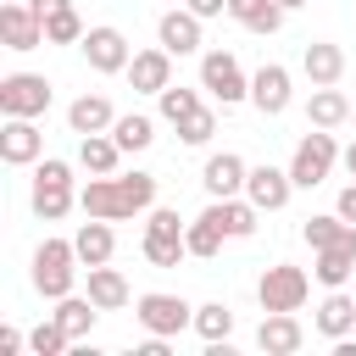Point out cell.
Segmentation results:
<instances>
[{
	"label": "cell",
	"instance_id": "1",
	"mask_svg": "<svg viewBox=\"0 0 356 356\" xmlns=\"http://www.w3.org/2000/svg\"><path fill=\"white\" fill-rule=\"evenodd\" d=\"M78 206H83V217H106V222L139 217V211L156 206V172H106V178H89L78 189Z\"/></svg>",
	"mask_w": 356,
	"mask_h": 356
},
{
	"label": "cell",
	"instance_id": "2",
	"mask_svg": "<svg viewBox=\"0 0 356 356\" xmlns=\"http://www.w3.org/2000/svg\"><path fill=\"white\" fill-rule=\"evenodd\" d=\"M28 206H33V217H44V222H61V217L78 206V189H72V167H67L61 156H44V161L33 167V189H28Z\"/></svg>",
	"mask_w": 356,
	"mask_h": 356
},
{
	"label": "cell",
	"instance_id": "3",
	"mask_svg": "<svg viewBox=\"0 0 356 356\" xmlns=\"http://www.w3.org/2000/svg\"><path fill=\"white\" fill-rule=\"evenodd\" d=\"M72 284H78V245L72 239H44L33 250V289L44 300H61V295H72Z\"/></svg>",
	"mask_w": 356,
	"mask_h": 356
},
{
	"label": "cell",
	"instance_id": "4",
	"mask_svg": "<svg viewBox=\"0 0 356 356\" xmlns=\"http://www.w3.org/2000/svg\"><path fill=\"white\" fill-rule=\"evenodd\" d=\"M184 217L172 206H150V222H145V261L150 267H178L189 256V239H184Z\"/></svg>",
	"mask_w": 356,
	"mask_h": 356
},
{
	"label": "cell",
	"instance_id": "5",
	"mask_svg": "<svg viewBox=\"0 0 356 356\" xmlns=\"http://www.w3.org/2000/svg\"><path fill=\"white\" fill-rule=\"evenodd\" d=\"M134 317L145 334H161V339H178L184 328H195V306L184 295H167V289H150L134 300Z\"/></svg>",
	"mask_w": 356,
	"mask_h": 356
},
{
	"label": "cell",
	"instance_id": "6",
	"mask_svg": "<svg viewBox=\"0 0 356 356\" xmlns=\"http://www.w3.org/2000/svg\"><path fill=\"white\" fill-rule=\"evenodd\" d=\"M334 161H339V145H334L328 128L300 134V145H295V156H289V178H295V189H317V184L334 172Z\"/></svg>",
	"mask_w": 356,
	"mask_h": 356
},
{
	"label": "cell",
	"instance_id": "7",
	"mask_svg": "<svg viewBox=\"0 0 356 356\" xmlns=\"http://www.w3.org/2000/svg\"><path fill=\"white\" fill-rule=\"evenodd\" d=\"M306 295H312V278H306V267H295V261H273V267L261 273V284H256L261 312H300Z\"/></svg>",
	"mask_w": 356,
	"mask_h": 356
},
{
	"label": "cell",
	"instance_id": "8",
	"mask_svg": "<svg viewBox=\"0 0 356 356\" xmlns=\"http://www.w3.org/2000/svg\"><path fill=\"white\" fill-rule=\"evenodd\" d=\"M200 89H206L211 100H222V106L250 100V78L239 72L234 50H200Z\"/></svg>",
	"mask_w": 356,
	"mask_h": 356
},
{
	"label": "cell",
	"instance_id": "9",
	"mask_svg": "<svg viewBox=\"0 0 356 356\" xmlns=\"http://www.w3.org/2000/svg\"><path fill=\"white\" fill-rule=\"evenodd\" d=\"M56 100V89L44 83V72H6L0 78V117H44Z\"/></svg>",
	"mask_w": 356,
	"mask_h": 356
},
{
	"label": "cell",
	"instance_id": "10",
	"mask_svg": "<svg viewBox=\"0 0 356 356\" xmlns=\"http://www.w3.org/2000/svg\"><path fill=\"white\" fill-rule=\"evenodd\" d=\"M78 50H83V61H89L95 72H128V61H134V50H128V39H122V28H111V22H100V28H89Z\"/></svg>",
	"mask_w": 356,
	"mask_h": 356
},
{
	"label": "cell",
	"instance_id": "11",
	"mask_svg": "<svg viewBox=\"0 0 356 356\" xmlns=\"http://www.w3.org/2000/svg\"><path fill=\"white\" fill-rule=\"evenodd\" d=\"M0 39H6V50H17V56L44 44V22L33 17L28 0H0Z\"/></svg>",
	"mask_w": 356,
	"mask_h": 356
},
{
	"label": "cell",
	"instance_id": "12",
	"mask_svg": "<svg viewBox=\"0 0 356 356\" xmlns=\"http://www.w3.org/2000/svg\"><path fill=\"white\" fill-rule=\"evenodd\" d=\"M156 44L161 50H172V56H200V17L189 11V6H172V11H161V22H156Z\"/></svg>",
	"mask_w": 356,
	"mask_h": 356
},
{
	"label": "cell",
	"instance_id": "13",
	"mask_svg": "<svg viewBox=\"0 0 356 356\" xmlns=\"http://www.w3.org/2000/svg\"><path fill=\"white\" fill-rule=\"evenodd\" d=\"M289 100H295V89H289V67H278V61L256 67V78H250V106H256L261 117H284Z\"/></svg>",
	"mask_w": 356,
	"mask_h": 356
},
{
	"label": "cell",
	"instance_id": "14",
	"mask_svg": "<svg viewBox=\"0 0 356 356\" xmlns=\"http://www.w3.org/2000/svg\"><path fill=\"white\" fill-rule=\"evenodd\" d=\"M44 156V134L33 128V117H6L0 128V161L6 167H33Z\"/></svg>",
	"mask_w": 356,
	"mask_h": 356
},
{
	"label": "cell",
	"instance_id": "15",
	"mask_svg": "<svg viewBox=\"0 0 356 356\" xmlns=\"http://www.w3.org/2000/svg\"><path fill=\"white\" fill-rule=\"evenodd\" d=\"M245 178H250V167H245V156H234V150H217V156H206V167H200V189H206L211 200L245 195Z\"/></svg>",
	"mask_w": 356,
	"mask_h": 356
},
{
	"label": "cell",
	"instance_id": "16",
	"mask_svg": "<svg viewBox=\"0 0 356 356\" xmlns=\"http://www.w3.org/2000/svg\"><path fill=\"white\" fill-rule=\"evenodd\" d=\"M245 195H250V206H261V211H284V206H289V195H295V178H289V167L261 161V167H250Z\"/></svg>",
	"mask_w": 356,
	"mask_h": 356
},
{
	"label": "cell",
	"instance_id": "17",
	"mask_svg": "<svg viewBox=\"0 0 356 356\" xmlns=\"http://www.w3.org/2000/svg\"><path fill=\"white\" fill-rule=\"evenodd\" d=\"M128 83H134V95H161V89L172 83V50H161V44L134 50V61H128Z\"/></svg>",
	"mask_w": 356,
	"mask_h": 356
},
{
	"label": "cell",
	"instance_id": "18",
	"mask_svg": "<svg viewBox=\"0 0 356 356\" xmlns=\"http://www.w3.org/2000/svg\"><path fill=\"white\" fill-rule=\"evenodd\" d=\"M256 345H261L267 356H295V350L306 345V328H300L295 312H267L261 328H256Z\"/></svg>",
	"mask_w": 356,
	"mask_h": 356
},
{
	"label": "cell",
	"instance_id": "19",
	"mask_svg": "<svg viewBox=\"0 0 356 356\" xmlns=\"http://www.w3.org/2000/svg\"><path fill=\"white\" fill-rule=\"evenodd\" d=\"M356 273V228L339 239V245H328V250H317V261H312V278L323 284V289H345V278Z\"/></svg>",
	"mask_w": 356,
	"mask_h": 356
},
{
	"label": "cell",
	"instance_id": "20",
	"mask_svg": "<svg viewBox=\"0 0 356 356\" xmlns=\"http://www.w3.org/2000/svg\"><path fill=\"white\" fill-rule=\"evenodd\" d=\"M206 217H211L228 239H250V234H256L261 206H250V195H228V200H211V206H206Z\"/></svg>",
	"mask_w": 356,
	"mask_h": 356
},
{
	"label": "cell",
	"instance_id": "21",
	"mask_svg": "<svg viewBox=\"0 0 356 356\" xmlns=\"http://www.w3.org/2000/svg\"><path fill=\"white\" fill-rule=\"evenodd\" d=\"M300 72L312 78V89H317V83H339V78H345V50L328 44V39H312V44L300 50Z\"/></svg>",
	"mask_w": 356,
	"mask_h": 356
},
{
	"label": "cell",
	"instance_id": "22",
	"mask_svg": "<svg viewBox=\"0 0 356 356\" xmlns=\"http://www.w3.org/2000/svg\"><path fill=\"white\" fill-rule=\"evenodd\" d=\"M117 161H122V145L111 139V128H106V134H78V167H83L89 178L117 172Z\"/></svg>",
	"mask_w": 356,
	"mask_h": 356
},
{
	"label": "cell",
	"instance_id": "23",
	"mask_svg": "<svg viewBox=\"0 0 356 356\" xmlns=\"http://www.w3.org/2000/svg\"><path fill=\"white\" fill-rule=\"evenodd\" d=\"M89 300H95L100 312H122V306L134 300V289H128V278H122L111 261H100V267H89Z\"/></svg>",
	"mask_w": 356,
	"mask_h": 356
},
{
	"label": "cell",
	"instance_id": "24",
	"mask_svg": "<svg viewBox=\"0 0 356 356\" xmlns=\"http://www.w3.org/2000/svg\"><path fill=\"white\" fill-rule=\"evenodd\" d=\"M317 334H323V339L356 334V300H350L345 289H328V295H323V306H317Z\"/></svg>",
	"mask_w": 356,
	"mask_h": 356
},
{
	"label": "cell",
	"instance_id": "25",
	"mask_svg": "<svg viewBox=\"0 0 356 356\" xmlns=\"http://www.w3.org/2000/svg\"><path fill=\"white\" fill-rule=\"evenodd\" d=\"M111 122H117V111H111L106 95H78V100L67 106V128H72V134H106Z\"/></svg>",
	"mask_w": 356,
	"mask_h": 356
},
{
	"label": "cell",
	"instance_id": "26",
	"mask_svg": "<svg viewBox=\"0 0 356 356\" xmlns=\"http://www.w3.org/2000/svg\"><path fill=\"white\" fill-rule=\"evenodd\" d=\"M72 245H78V261H83V267H100V261H111L117 234H111V222H106V217H89V222L72 234Z\"/></svg>",
	"mask_w": 356,
	"mask_h": 356
},
{
	"label": "cell",
	"instance_id": "27",
	"mask_svg": "<svg viewBox=\"0 0 356 356\" xmlns=\"http://www.w3.org/2000/svg\"><path fill=\"white\" fill-rule=\"evenodd\" d=\"M228 17H234L239 28H250V33H278L289 11H284L278 0H228Z\"/></svg>",
	"mask_w": 356,
	"mask_h": 356
},
{
	"label": "cell",
	"instance_id": "28",
	"mask_svg": "<svg viewBox=\"0 0 356 356\" xmlns=\"http://www.w3.org/2000/svg\"><path fill=\"white\" fill-rule=\"evenodd\" d=\"M306 122H312V128H339V122H350V100H345L334 83H317L312 100H306Z\"/></svg>",
	"mask_w": 356,
	"mask_h": 356
},
{
	"label": "cell",
	"instance_id": "29",
	"mask_svg": "<svg viewBox=\"0 0 356 356\" xmlns=\"http://www.w3.org/2000/svg\"><path fill=\"white\" fill-rule=\"evenodd\" d=\"M50 317H56V323L67 328V339H89V328H95V317H100V306H95L89 295H61Z\"/></svg>",
	"mask_w": 356,
	"mask_h": 356
},
{
	"label": "cell",
	"instance_id": "30",
	"mask_svg": "<svg viewBox=\"0 0 356 356\" xmlns=\"http://www.w3.org/2000/svg\"><path fill=\"white\" fill-rule=\"evenodd\" d=\"M111 139L122 145V156H134V150H150V139H156V122H150L145 111H128V117H117V122H111Z\"/></svg>",
	"mask_w": 356,
	"mask_h": 356
},
{
	"label": "cell",
	"instance_id": "31",
	"mask_svg": "<svg viewBox=\"0 0 356 356\" xmlns=\"http://www.w3.org/2000/svg\"><path fill=\"white\" fill-rule=\"evenodd\" d=\"M350 228H356V222H345L339 211H323V217H306V222H300V239H306L312 250H328V245H339Z\"/></svg>",
	"mask_w": 356,
	"mask_h": 356
},
{
	"label": "cell",
	"instance_id": "32",
	"mask_svg": "<svg viewBox=\"0 0 356 356\" xmlns=\"http://www.w3.org/2000/svg\"><path fill=\"white\" fill-rule=\"evenodd\" d=\"M195 334H200L206 345H228V334H234V312H228L222 300L195 306Z\"/></svg>",
	"mask_w": 356,
	"mask_h": 356
},
{
	"label": "cell",
	"instance_id": "33",
	"mask_svg": "<svg viewBox=\"0 0 356 356\" xmlns=\"http://www.w3.org/2000/svg\"><path fill=\"white\" fill-rule=\"evenodd\" d=\"M156 106H161V117H167V122L178 128L184 117H195V111H200V89H184V83H167V89L156 95Z\"/></svg>",
	"mask_w": 356,
	"mask_h": 356
},
{
	"label": "cell",
	"instance_id": "34",
	"mask_svg": "<svg viewBox=\"0 0 356 356\" xmlns=\"http://www.w3.org/2000/svg\"><path fill=\"white\" fill-rule=\"evenodd\" d=\"M184 239H189V256H200V261H211V256L222 250V239H228V234H222V228H217V222H211V217L200 211V217H195V222L184 228Z\"/></svg>",
	"mask_w": 356,
	"mask_h": 356
},
{
	"label": "cell",
	"instance_id": "35",
	"mask_svg": "<svg viewBox=\"0 0 356 356\" xmlns=\"http://www.w3.org/2000/svg\"><path fill=\"white\" fill-rule=\"evenodd\" d=\"M83 17H78V6H67V11H56V17H44V44H83Z\"/></svg>",
	"mask_w": 356,
	"mask_h": 356
},
{
	"label": "cell",
	"instance_id": "36",
	"mask_svg": "<svg viewBox=\"0 0 356 356\" xmlns=\"http://www.w3.org/2000/svg\"><path fill=\"white\" fill-rule=\"evenodd\" d=\"M67 345H72V339H67V328H61L56 317H44V323L28 334V350H33V356H61Z\"/></svg>",
	"mask_w": 356,
	"mask_h": 356
},
{
	"label": "cell",
	"instance_id": "37",
	"mask_svg": "<svg viewBox=\"0 0 356 356\" xmlns=\"http://www.w3.org/2000/svg\"><path fill=\"white\" fill-rule=\"evenodd\" d=\"M211 134H217V111H206V106H200L195 117H184V122H178V139H184V145H195V150H200V145H211Z\"/></svg>",
	"mask_w": 356,
	"mask_h": 356
},
{
	"label": "cell",
	"instance_id": "38",
	"mask_svg": "<svg viewBox=\"0 0 356 356\" xmlns=\"http://www.w3.org/2000/svg\"><path fill=\"white\" fill-rule=\"evenodd\" d=\"M184 6H189V11L200 17V22H206V17H222V11H228V0H184Z\"/></svg>",
	"mask_w": 356,
	"mask_h": 356
},
{
	"label": "cell",
	"instance_id": "39",
	"mask_svg": "<svg viewBox=\"0 0 356 356\" xmlns=\"http://www.w3.org/2000/svg\"><path fill=\"white\" fill-rule=\"evenodd\" d=\"M334 211H339L345 222H356V184H345V189H339V200H334Z\"/></svg>",
	"mask_w": 356,
	"mask_h": 356
},
{
	"label": "cell",
	"instance_id": "40",
	"mask_svg": "<svg viewBox=\"0 0 356 356\" xmlns=\"http://www.w3.org/2000/svg\"><path fill=\"white\" fill-rule=\"evenodd\" d=\"M22 345H28V339H22V334H17V328H0V356H17V350H22Z\"/></svg>",
	"mask_w": 356,
	"mask_h": 356
},
{
	"label": "cell",
	"instance_id": "41",
	"mask_svg": "<svg viewBox=\"0 0 356 356\" xmlns=\"http://www.w3.org/2000/svg\"><path fill=\"white\" fill-rule=\"evenodd\" d=\"M28 6H33V17H39V22H44V17H56V11H67V6H72V0H28Z\"/></svg>",
	"mask_w": 356,
	"mask_h": 356
},
{
	"label": "cell",
	"instance_id": "42",
	"mask_svg": "<svg viewBox=\"0 0 356 356\" xmlns=\"http://www.w3.org/2000/svg\"><path fill=\"white\" fill-rule=\"evenodd\" d=\"M339 161H345V172H350V178H356V139H350V145H345V150H339Z\"/></svg>",
	"mask_w": 356,
	"mask_h": 356
},
{
	"label": "cell",
	"instance_id": "43",
	"mask_svg": "<svg viewBox=\"0 0 356 356\" xmlns=\"http://www.w3.org/2000/svg\"><path fill=\"white\" fill-rule=\"evenodd\" d=\"M278 6H284V11H300V6H306V0H278Z\"/></svg>",
	"mask_w": 356,
	"mask_h": 356
},
{
	"label": "cell",
	"instance_id": "44",
	"mask_svg": "<svg viewBox=\"0 0 356 356\" xmlns=\"http://www.w3.org/2000/svg\"><path fill=\"white\" fill-rule=\"evenodd\" d=\"M350 122H356V106H350Z\"/></svg>",
	"mask_w": 356,
	"mask_h": 356
}]
</instances>
